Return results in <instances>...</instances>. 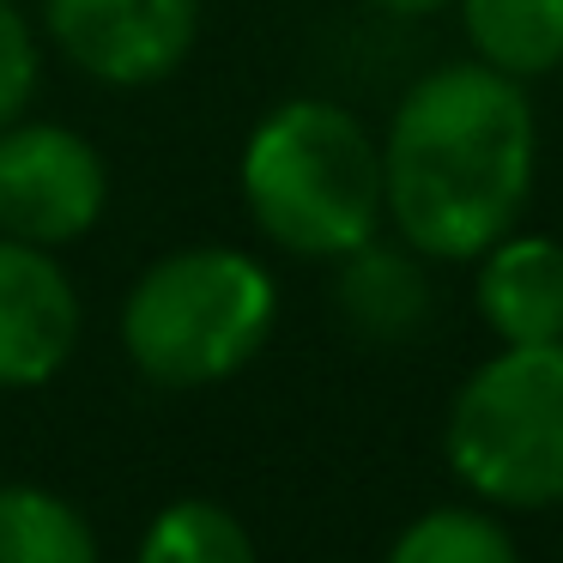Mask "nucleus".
I'll return each instance as SVG.
<instances>
[{
    "instance_id": "1",
    "label": "nucleus",
    "mask_w": 563,
    "mask_h": 563,
    "mask_svg": "<svg viewBox=\"0 0 563 563\" xmlns=\"http://www.w3.org/2000/svg\"><path fill=\"white\" fill-rule=\"evenodd\" d=\"M539 176V115L521 79L442 62L400 91L382 134V219L424 261H478L521 224Z\"/></svg>"
},
{
    "instance_id": "2",
    "label": "nucleus",
    "mask_w": 563,
    "mask_h": 563,
    "mask_svg": "<svg viewBox=\"0 0 563 563\" xmlns=\"http://www.w3.org/2000/svg\"><path fill=\"white\" fill-rule=\"evenodd\" d=\"M236 188L273 249L340 261L382 236V140L333 98H285L249 128Z\"/></svg>"
},
{
    "instance_id": "3",
    "label": "nucleus",
    "mask_w": 563,
    "mask_h": 563,
    "mask_svg": "<svg viewBox=\"0 0 563 563\" xmlns=\"http://www.w3.org/2000/svg\"><path fill=\"white\" fill-rule=\"evenodd\" d=\"M279 321V285L249 249L195 243L158 255L122 303V345L158 388H212L249 369Z\"/></svg>"
},
{
    "instance_id": "4",
    "label": "nucleus",
    "mask_w": 563,
    "mask_h": 563,
    "mask_svg": "<svg viewBox=\"0 0 563 563\" xmlns=\"http://www.w3.org/2000/svg\"><path fill=\"white\" fill-rule=\"evenodd\" d=\"M449 466L490 509L563 503V340L497 345L461 382L442 430Z\"/></svg>"
},
{
    "instance_id": "5",
    "label": "nucleus",
    "mask_w": 563,
    "mask_h": 563,
    "mask_svg": "<svg viewBox=\"0 0 563 563\" xmlns=\"http://www.w3.org/2000/svg\"><path fill=\"white\" fill-rule=\"evenodd\" d=\"M110 207V164L62 122L0 128V236L31 249H67Z\"/></svg>"
},
{
    "instance_id": "6",
    "label": "nucleus",
    "mask_w": 563,
    "mask_h": 563,
    "mask_svg": "<svg viewBox=\"0 0 563 563\" xmlns=\"http://www.w3.org/2000/svg\"><path fill=\"white\" fill-rule=\"evenodd\" d=\"M200 7L207 0H43V31L86 79L140 91L195 55Z\"/></svg>"
},
{
    "instance_id": "7",
    "label": "nucleus",
    "mask_w": 563,
    "mask_h": 563,
    "mask_svg": "<svg viewBox=\"0 0 563 563\" xmlns=\"http://www.w3.org/2000/svg\"><path fill=\"white\" fill-rule=\"evenodd\" d=\"M79 345V291L55 249L0 236V388H43Z\"/></svg>"
},
{
    "instance_id": "8",
    "label": "nucleus",
    "mask_w": 563,
    "mask_h": 563,
    "mask_svg": "<svg viewBox=\"0 0 563 563\" xmlns=\"http://www.w3.org/2000/svg\"><path fill=\"white\" fill-rule=\"evenodd\" d=\"M473 309L497 345H551L563 340V243L545 231H521L485 249L473 261Z\"/></svg>"
},
{
    "instance_id": "9",
    "label": "nucleus",
    "mask_w": 563,
    "mask_h": 563,
    "mask_svg": "<svg viewBox=\"0 0 563 563\" xmlns=\"http://www.w3.org/2000/svg\"><path fill=\"white\" fill-rule=\"evenodd\" d=\"M333 267H340V279H333V303H340L345 328L364 333V340H376V345L412 340V333L430 321V309H437L424 255H412L406 243H382V236H369L364 249L340 255Z\"/></svg>"
},
{
    "instance_id": "10",
    "label": "nucleus",
    "mask_w": 563,
    "mask_h": 563,
    "mask_svg": "<svg viewBox=\"0 0 563 563\" xmlns=\"http://www.w3.org/2000/svg\"><path fill=\"white\" fill-rule=\"evenodd\" d=\"M473 62L521 79H551L563 67V0H454Z\"/></svg>"
},
{
    "instance_id": "11",
    "label": "nucleus",
    "mask_w": 563,
    "mask_h": 563,
    "mask_svg": "<svg viewBox=\"0 0 563 563\" xmlns=\"http://www.w3.org/2000/svg\"><path fill=\"white\" fill-rule=\"evenodd\" d=\"M0 563H98V539L67 497L0 485Z\"/></svg>"
},
{
    "instance_id": "12",
    "label": "nucleus",
    "mask_w": 563,
    "mask_h": 563,
    "mask_svg": "<svg viewBox=\"0 0 563 563\" xmlns=\"http://www.w3.org/2000/svg\"><path fill=\"white\" fill-rule=\"evenodd\" d=\"M388 563H521V545L490 509L442 503V509H424L418 521L400 527Z\"/></svg>"
},
{
    "instance_id": "13",
    "label": "nucleus",
    "mask_w": 563,
    "mask_h": 563,
    "mask_svg": "<svg viewBox=\"0 0 563 563\" xmlns=\"http://www.w3.org/2000/svg\"><path fill=\"white\" fill-rule=\"evenodd\" d=\"M140 563H261L249 527L207 497L170 503L140 539Z\"/></svg>"
},
{
    "instance_id": "14",
    "label": "nucleus",
    "mask_w": 563,
    "mask_h": 563,
    "mask_svg": "<svg viewBox=\"0 0 563 563\" xmlns=\"http://www.w3.org/2000/svg\"><path fill=\"white\" fill-rule=\"evenodd\" d=\"M37 74H43V49L31 19L19 13L13 0H0V128L19 122L37 98Z\"/></svg>"
},
{
    "instance_id": "15",
    "label": "nucleus",
    "mask_w": 563,
    "mask_h": 563,
    "mask_svg": "<svg viewBox=\"0 0 563 563\" xmlns=\"http://www.w3.org/2000/svg\"><path fill=\"white\" fill-rule=\"evenodd\" d=\"M364 7L388 19H437V13H449L454 0H364Z\"/></svg>"
}]
</instances>
